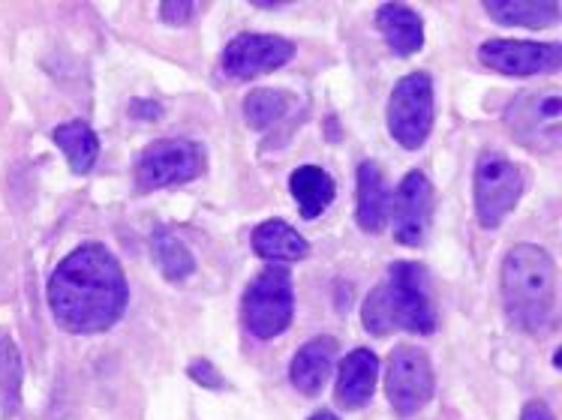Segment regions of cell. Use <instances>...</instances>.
I'll use <instances>...</instances> for the list:
<instances>
[{
	"mask_svg": "<svg viewBox=\"0 0 562 420\" xmlns=\"http://www.w3.org/2000/svg\"><path fill=\"white\" fill-rule=\"evenodd\" d=\"M130 285L115 252L81 243L48 276V307L69 333H100L124 316Z\"/></svg>",
	"mask_w": 562,
	"mask_h": 420,
	"instance_id": "cell-1",
	"label": "cell"
},
{
	"mask_svg": "<svg viewBox=\"0 0 562 420\" xmlns=\"http://www.w3.org/2000/svg\"><path fill=\"white\" fill-rule=\"evenodd\" d=\"M503 304L512 325L527 333L551 328L557 309V264L539 243H517L503 259Z\"/></svg>",
	"mask_w": 562,
	"mask_h": 420,
	"instance_id": "cell-2",
	"label": "cell"
},
{
	"mask_svg": "<svg viewBox=\"0 0 562 420\" xmlns=\"http://www.w3.org/2000/svg\"><path fill=\"white\" fill-rule=\"evenodd\" d=\"M364 330L373 337H389L394 330L434 333L437 309L430 304V280L422 264L397 262L389 268L385 283H379L361 307Z\"/></svg>",
	"mask_w": 562,
	"mask_h": 420,
	"instance_id": "cell-3",
	"label": "cell"
},
{
	"mask_svg": "<svg viewBox=\"0 0 562 420\" xmlns=\"http://www.w3.org/2000/svg\"><path fill=\"white\" fill-rule=\"evenodd\" d=\"M244 325L259 340H274L292 325L295 316V285L286 268H268L244 292Z\"/></svg>",
	"mask_w": 562,
	"mask_h": 420,
	"instance_id": "cell-4",
	"label": "cell"
},
{
	"mask_svg": "<svg viewBox=\"0 0 562 420\" xmlns=\"http://www.w3.org/2000/svg\"><path fill=\"white\" fill-rule=\"evenodd\" d=\"M389 133L406 150H418L434 129V79L427 72H409L397 81L389 100Z\"/></svg>",
	"mask_w": 562,
	"mask_h": 420,
	"instance_id": "cell-5",
	"label": "cell"
},
{
	"mask_svg": "<svg viewBox=\"0 0 562 420\" xmlns=\"http://www.w3.org/2000/svg\"><path fill=\"white\" fill-rule=\"evenodd\" d=\"M524 195V174L496 150H484L475 162V214L484 228H496Z\"/></svg>",
	"mask_w": 562,
	"mask_h": 420,
	"instance_id": "cell-6",
	"label": "cell"
},
{
	"mask_svg": "<svg viewBox=\"0 0 562 420\" xmlns=\"http://www.w3.org/2000/svg\"><path fill=\"white\" fill-rule=\"evenodd\" d=\"M512 136L532 150H557L562 138V97L557 91H532L517 97L505 112Z\"/></svg>",
	"mask_w": 562,
	"mask_h": 420,
	"instance_id": "cell-7",
	"label": "cell"
},
{
	"mask_svg": "<svg viewBox=\"0 0 562 420\" xmlns=\"http://www.w3.org/2000/svg\"><path fill=\"white\" fill-rule=\"evenodd\" d=\"M434 366L422 349L415 345H401L389 357V373H385V390H389L391 406L397 415L409 418L422 411L434 399Z\"/></svg>",
	"mask_w": 562,
	"mask_h": 420,
	"instance_id": "cell-8",
	"label": "cell"
},
{
	"mask_svg": "<svg viewBox=\"0 0 562 420\" xmlns=\"http://www.w3.org/2000/svg\"><path fill=\"white\" fill-rule=\"evenodd\" d=\"M205 169V154L190 138H162L145 148L138 159V183L142 190H162L175 183H187L199 178Z\"/></svg>",
	"mask_w": 562,
	"mask_h": 420,
	"instance_id": "cell-9",
	"label": "cell"
},
{
	"mask_svg": "<svg viewBox=\"0 0 562 420\" xmlns=\"http://www.w3.org/2000/svg\"><path fill=\"white\" fill-rule=\"evenodd\" d=\"M479 60L503 76H548L560 69L562 46L529 39H487L479 48Z\"/></svg>",
	"mask_w": 562,
	"mask_h": 420,
	"instance_id": "cell-10",
	"label": "cell"
},
{
	"mask_svg": "<svg viewBox=\"0 0 562 420\" xmlns=\"http://www.w3.org/2000/svg\"><path fill=\"white\" fill-rule=\"evenodd\" d=\"M295 55V46L274 34H241L223 52V72L235 81L256 79L265 72L286 67Z\"/></svg>",
	"mask_w": 562,
	"mask_h": 420,
	"instance_id": "cell-11",
	"label": "cell"
},
{
	"mask_svg": "<svg viewBox=\"0 0 562 420\" xmlns=\"http://www.w3.org/2000/svg\"><path fill=\"white\" fill-rule=\"evenodd\" d=\"M391 223H394V240L403 247H418L427 238L430 216H434V186L425 178V171H409L391 198Z\"/></svg>",
	"mask_w": 562,
	"mask_h": 420,
	"instance_id": "cell-12",
	"label": "cell"
},
{
	"mask_svg": "<svg viewBox=\"0 0 562 420\" xmlns=\"http://www.w3.org/2000/svg\"><path fill=\"white\" fill-rule=\"evenodd\" d=\"M334 357H337V342L331 337H316L307 345H301L299 354L292 357V366H289L292 387L301 390L304 397H316L331 375Z\"/></svg>",
	"mask_w": 562,
	"mask_h": 420,
	"instance_id": "cell-13",
	"label": "cell"
},
{
	"mask_svg": "<svg viewBox=\"0 0 562 420\" xmlns=\"http://www.w3.org/2000/svg\"><path fill=\"white\" fill-rule=\"evenodd\" d=\"M379 378V357L370 349H356L346 354L337 373V402L344 409H361L370 397Z\"/></svg>",
	"mask_w": 562,
	"mask_h": 420,
	"instance_id": "cell-14",
	"label": "cell"
},
{
	"mask_svg": "<svg viewBox=\"0 0 562 420\" xmlns=\"http://www.w3.org/2000/svg\"><path fill=\"white\" fill-rule=\"evenodd\" d=\"M376 27L382 39L397 57H413L425 46V22L422 15L403 3H385L376 12Z\"/></svg>",
	"mask_w": 562,
	"mask_h": 420,
	"instance_id": "cell-15",
	"label": "cell"
},
{
	"mask_svg": "<svg viewBox=\"0 0 562 420\" xmlns=\"http://www.w3.org/2000/svg\"><path fill=\"white\" fill-rule=\"evenodd\" d=\"M389 211H391V195L389 186L382 181V171L373 159H364L358 166V207H356V219L361 231L368 235H376L385 228L389 223Z\"/></svg>",
	"mask_w": 562,
	"mask_h": 420,
	"instance_id": "cell-16",
	"label": "cell"
},
{
	"mask_svg": "<svg viewBox=\"0 0 562 420\" xmlns=\"http://www.w3.org/2000/svg\"><path fill=\"white\" fill-rule=\"evenodd\" d=\"M252 250L265 262H299L307 259L311 243L283 219H268L252 231Z\"/></svg>",
	"mask_w": 562,
	"mask_h": 420,
	"instance_id": "cell-17",
	"label": "cell"
},
{
	"mask_svg": "<svg viewBox=\"0 0 562 420\" xmlns=\"http://www.w3.org/2000/svg\"><path fill=\"white\" fill-rule=\"evenodd\" d=\"M289 193L295 198L304 219H316L331 207L337 186H334L331 174L319 166H301L289 178Z\"/></svg>",
	"mask_w": 562,
	"mask_h": 420,
	"instance_id": "cell-18",
	"label": "cell"
},
{
	"mask_svg": "<svg viewBox=\"0 0 562 420\" xmlns=\"http://www.w3.org/2000/svg\"><path fill=\"white\" fill-rule=\"evenodd\" d=\"M484 10L505 27H548L560 22L557 0H487Z\"/></svg>",
	"mask_w": 562,
	"mask_h": 420,
	"instance_id": "cell-19",
	"label": "cell"
},
{
	"mask_svg": "<svg viewBox=\"0 0 562 420\" xmlns=\"http://www.w3.org/2000/svg\"><path fill=\"white\" fill-rule=\"evenodd\" d=\"M55 145L64 150L72 174H88L100 157V138L85 121H69L55 129Z\"/></svg>",
	"mask_w": 562,
	"mask_h": 420,
	"instance_id": "cell-20",
	"label": "cell"
},
{
	"mask_svg": "<svg viewBox=\"0 0 562 420\" xmlns=\"http://www.w3.org/2000/svg\"><path fill=\"white\" fill-rule=\"evenodd\" d=\"M22 352L12 337H0V411H3V418H12L22 409Z\"/></svg>",
	"mask_w": 562,
	"mask_h": 420,
	"instance_id": "cell-21",
	"label": "cell"
},
{
	"mask_svg": "<svg viewBox=\"0 0 562 420\" xmlns=\"http://www.w3.org/2000/svg\"><path fill=\"white\" fill-rule=\"evenodd\" d=\"M150 243H154V256H157V264H160V271L166 280L178 283V280H187V276L195 271L193 252L187 250L184 240L175 238L166 226L154 228Z\"/></svg>",
	"mask_w": 562,
	"mask_h": 420,
	"instance_id": "cell-22",
	"label": "cell"
},
{
	"mask_svg": "<svg viewBox=\"0 0 562 420\" xmlns=\"http://www.w3.org/2000/svg\"><path fill=\"white\" fill-rule=\"evenodd\" d=\"M289 109V93L274 91V88H259L244 100V121L252 129H268L274 126Z\"/></svg>",
	"mask_w": 562,
	"mask_h": 420,
	"instance_id": "cell-23",
	"label": "cell"
},
{
	"mask_svg": "<svg viewBox=\"0 0 562 420\" xmlns=\"http://www.w3.org/2000/svg\"><path fill=\"white\" fill-rule=\"evenodd\" d=\"M195 10H199V3H193V0H162V3H160V19L166 24H175V27H181V24H187L190 19H193Z\"/></svg>",
	"mask_w": 562,
	"mask_h": 420,
	"instance_id": "cell-24",
	"label": "cell"
},
{
	"mask_svg": "<svg viewBox=\"0 0 562 420\" xmlns=\"http://www.w3.org/2000/svg\"><path fill=\"white\" fill-rule=\"evenodd\" d=\"M190 378H193L195 385L207 387V390H220V387H226L223 375L217 373V366L211 364V361H193V364H190Z\"/></svg>",
	"mask_w": 562,
	"mask_h": 420,
	"instance_id": "cell-25",
	"label": "cell"
},
{
	"mask_svg": "<svg viewBox=\"0 0 562 420\" xmlns=\"http://www.w3.org/2000/svg\"><path fill=\"white\" fill-rule=\"evenodd\" d=\"M520 420H553V411L548 409V402L532 399V402H527L524 411H520Z\"/></svg>",
	"mask_w": 562,
	"mask_h": 420,
	"instance_id": "cell-26",
	"label": "cell"
},
{
	"mask_svg": "<svg viewBox=\"0 0 562 420\" xmlns=\"http://www.w3.org/2000/svg\"><path fill=\"white\" fill-rule=\"evenodd\" d=\"M311 420H340L337 415H331V411H316Z\"/></svg>",
	"mask_w": 562,
	"mask_h": 420,
	"instance_id": "cell-27",
	"label": "cell"
}]
</instances>
